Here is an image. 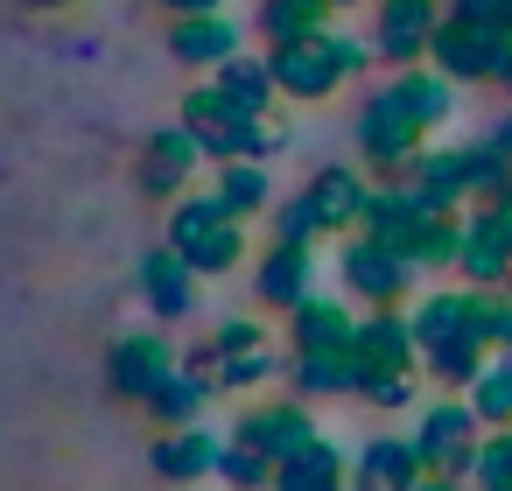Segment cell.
<instances>
[{"mask_svg":"<svg viewBox=\"0 0 512 491\" xmlns=\"http://www.w3.org/2000/svg\"><path fill=\"white\" fill-rule=\"evenodd\" d=\"M372 50L344 29H316V36H295V43H267V71H274V92L295 99V106H323L337 99L351 78H365Z\"/></svg>","mask_w":512,"mask_h":491,"instance_id":"obj_1","label":"cell"},{"mask_svg":"<svg viewBox=\"0 0 512 491\" xmlns=\"http://www.w3.org/2000/svg\"><path fill=\"white\" fill-rule=\"evenodd\" d=\"M176 120L197 134V148H204V162L218 169V162H274L281 148H288V127H274V120H246V113H232L211 85H197V92H183V106H176Z\"/></svg>","mask_w":512,"mask_h":491,"instance_id":"obj_2","label":"cell"},{"mask_svg":"<svg viewBox=\"0 0 512 491\" xmlns=\"http://www.w3.org/2000/svg\"><path fill=\"white\" fill-rule=\"evenodd\" d=\"M169 246L183 253V267H190L197 281H211V274H232V267L246 260V225H239L218 197H176V211H169Z\"/></svg>","mask_w":512,"mask_h":491,"instance_id":"obj_3","label":"cell"},{"mask_svg":"<svg viewBox=\"0 0 512 491\" xmlns=\"http://www.w3.org/2000/svg\"><path fill=\"white\" fill-rule=\"evenodd\" d=\"M358 155H365V169L379 176V183H400L407 169H414V155L428 148V127L393 99V85H379L365 106H358Z\"/></svg>","mask_w":512,"mask_h":491,"instance_id":"obj_4","label":"cell"},{"mask_svg":"<svg viewBox=\"0 0 512 491\" xmlns=\"http://www.w3.org/2000/svg\"><path fill=\"white\" fill-rule=\"evenodd\" d=\"M477 442H484V421L470 414V400H456V393H442L435 407H421V421H414V449H421V470L428 477H470V463H477Z\"/></svg>","mask_w":512,"mask_h":491,"instance_id":"obj_5","label":"cell"},{"mask_svg":"<svg viewBox=\"0 0 512 491\" xmlns=\"http://www.w3.org/2000/svg\"><path fill=\"white\" fill-rule=\"evenodd\" d=\"M337 274H344V288H351V302H372V309H400L407 295H414V260H400L393 246H379V239H365V232H351L344 239V253H337Z\"/></svg>","mask_w":512,"mask_h":491,"instance_id":"obj_6","label":"cell"},{"mask_svg":"<svg viewBox=\"0 0 512 491\" xmlns=\"http://www.w3.org/2000/svg\"><path fill=\"white\" fill-rule=\"evenodd\" d=\"M176 365H183V351H176L162 330H127V337H113V351H106V386H113L120 400H134V407H148V400L176 379Z\"/></svg>","mask_w":512,"mask_h":491,"instance_id":"obj_7","label":"cell"},{"mask_svg":"<svg viewBox=\"0 0 512 491\" xmlns=\"http://www.w3.org/2000/svg\"><path fill=\"white\" fill-rule=\"evenodd\" d=\"M505 50H512V36H498V29H484V22H463V15H442V29H435V43H428V64H435L449 85H491L498 64H505Z\"/></svg>","mask_w":512,"mask_h":491,"instance_id":"obj_8","label":"cell"},{"mask_svg":"<svg viewBox=\"0 0 512 491\" xmlns=\"http://www.w3.org/2000/svg\"><path fill=\"white\" fill-rule=\"evenodd\" d=\"M435 29H442V0H372V50L393 71L428 64Z\"/></svg>","mask_w":512,"mask_h":491,"instance_id":"obj_9","label":"cell"},{"mask_svg":"<svg viewBox=\"0 0 512 491\" xmlns=\"http://www.w3.org/2000/svg\"><path fill=\"white\" fill-rule=\"evenodd\" d=\"M197 169H204V148H197V134H190L183 120H169V127H155V134L141 141L134 183H141V197L169 204V197H183V190H190V176H197Z\"/></svg>","mask_w":512,"mask_h":491,"instance_id":"obj_10","label":"cell"},{"mask_svg":"<svg viewBox=\"0 0 512 491\" xmlns=\"http://www.w3.org/2000/svg\"><path fill=\"white\" fill-rule=\"evenodd\" d=\"M232 435H239V442H253V449H260V456H267V463L281 470V463H288L295 449H309V442H316V414H309V400H295V393H288V400L246 407Z\"/></svg>","mask_w":512,"mask_h":491,"instance_id":"obj_11","label":"cell"},{"mask_svg":"<svg viewBox=\"0 0 512 491\" xmlns=\"http://www.w3.org/2000/svg\"><path fill=\"white\" fill-rule=\"evenodd\" d=\"M302 204L316 211L323 239H351V232H365V204H372V183H365L358 169L330 162V169H316V176H309Z\"/></svg>","mask_w":512,"mask_h":491,"instance_id":"obj_12","label":"cell"},{"mask_svg":"<svg viewBox=\"0 0 512 491\" xmlns=\"http://www.w3.org/2000/svg\"><path fill=\"white\" fill-rule=\"evenodd\" d=\"M351 351H358L365 372H414V365H421V344H414L407 309H365Z\"/></svg>","mask_w":512,"mask_h":491,"instance_id":"obj_13","label":"cell"},{"mask_svg":"<svg viewBox=\"0 0 512 491\" xmlns=\"http://www.w3.org/2000/svg\"><path fill=\"white\" fill-rule=\"evenodd\" d=\"M421 449L414 435H372L351 456V491H421Z\"/></svg>","mask_w":512,"mask_h":491,"instance_id":"obj_14","label":"cell"},{"mask_svg":"<svg viewBox=\"0 0 512 491\" xmlns=\"http://www.w3.org/2000/svg\"><path fill=\"white\" fill-rule=\"evenodd\" d=\"M351 337H358V316L344 302H330V295H309L302 309H288L295 358H337V351H351Z\"/></svg>","mask_w":512,"mask_h":491,"instance_id":"obj_15","label":"cell"},{"mask_svg":"<svg viewBox=\"0 0 512 491\" xmlns=\"http://www.w3.org/2000/svg\"><path fill=\"white\" fill-rule=\"evenodd\" d=\"M218 456H225V442L197 421V428H162V442L148 449V470L162 484H197V477H218Z\"/></svg>","mask_w":512,"mask_h":491,"instance_id":"obj_16","label":"cell"},{"mask_svg":"<svg viewBox=\"0 0 512 491\" xmlns=\"http://www.w3.org/2000/svg\"><path fill=\"white\" fill-rule=\"evenodd\" d=\"M169 57L183 71H218L239 57V22L232 15H183V22H169Z\"/></svg>","mask_w":512,"mask_h":491,"instance_id":"obj_17","label":"cell"},{"mask_svg":"<svg viewBox=\"0 0 512 491\" xmlns=\"http://www.w3.org/2000/svg\"><path fill=\"white\" fill-rule=\"evenodd\" d=\"M253 295L267 309H302L316 295V246H267L260 274H253Z\"/></svg>","mask_w":512,"mask_h":491,"instance_id":"obj_18","label":"cell"},{"mask_svg":"<svg viewBox=\"0 0 512 491\" xmlns=\"http://www.w3.org/2000/svg\"><path fill=\"white\" fill-rule=\"evenodd\" d=\"M141 302L162 316V323H183L197 309V274L183 267L176 246H148L141 253Z\"/></svg>","mask_w":512,"mask_h":491,"instance_id":"obj_19","label":"cell"},{"mask_svg":"<svg viewBox=\"0 0 512 491\" xmlns=\"http://www.w3.org/2000/svg\"><path fill=\"white\" fill-rule=\"evenodd\" d=\"M211 92H218L232 113H246V120H274V99H281V92H274L267 57H246V50H239L232 64H218V71H211Z\"/></svg>","mask_w":512,"mask_h":491,"instance_id":"obj_20","label":"cell"},{"mask_svg":"<svg viewBox=\"0 0 512 491\" xmlns=\"http://www.w3.org/2000/svg\"><path fill=\"white\" fill-rule=\"evenodd\" d=\"M400 183H414L435 211H456V204L470 197V148H463V141H456V148H421Z\"/></svg>","mask_w":512,"mask_h":491,"instance_id":"obj_21","label":"cell"},{"mask_svg":"<svg viewBox=\"0 0 512 491\" xmlns=\"http://www.w3.org/2000/svg\"><path fill=\"white\" fill-rule=\"evenodd\" d=\"M470 302H477V288H435V295H421V302L407 309L421 358L442 351V344H456V337H470Z\"/></svg>","mask_w":512,"mask_h":491,"instance_id":"obj_22","label":"cell"},{"mask_svg":"<svg viewBox=\"0 0 512 491\" xmlns=\"http://www.w3.org/2000/svg\"><path fill=\"white\" fill-rule=\"evenodd\" d=\"M274 491H351V456L316 435L309 449H295V456L274 470Z\"/></svg>","mask_w":512,"mask_h":491,"instance_id":"obj_23","label":"cell"},{"mask_svg":"<svg viewBox=\"0 0 512 491\" xmlns=\"http://www.w3.org/2000/svg\"><path fill=\"white\" fill-rule=\"evenodd\" d=\"M386 85H393V99H400V106H407V113H414V120L428 127V134L456 120V85H449V78H442L435 64H414V71H393Z\"/></svg>","mask_w":512,"mask_h":491,"instance_id":"obj_24","label":"cell"},{"mask_svg":"<svg viewBox=\"0 0 512 491\" xmlns=\"http://www.w3.org/2000/svg\"><path fill=\"white\" fill-rule=\"evenodd\" d=\"M211 393H218V379H211L204 365H190V358H183V365H176V379L148 400V414H155L162 428H197V421H204V407H211Z\"/></svg>","mask_w":512,"mask_h":491,"instance_id":"obj_25","label":"cell"},{"mask_svg":"<svg viewBox=\"0 0 512 491\" xmlns=\"http://www.w3.org/2000/svg\"><path fill=\"white\" fill-rule=\"evenodd\" d=\"M456 281H463V288H512V246H505L484 218H470V232H463Z\"/></svg>","mask_w":512,"mask_h":491,"instance_id":"obj_26","label":"cell"},{"mask_svg":"<svg viewBox=\"0 0 512 491\" xmlns=\"http://www.w3.org/2000/svg\"><path fill=\"white\" fill-rule=\"evenodd\" d=\"M358 379H365L358 351H337V358H288L295 400H337V393H358Z\"/></svg>","mask_w":512,"mask_h":491,"instance_id":"obj_27","label":"cell"},{"mask_svg":"<svg viewBox=\"0 0 512 491\" xmlns=\"http://www.w3.org/2000/svg\"><path fill=\"white\" fill-rule=\"evenodd\" d=\"M211 197L246 225V218L274 211V176H267V162H218V190Z\"/></svg>","mask_w":512,"mask_h":491,"instance_id":"obj_28","label":"cell"},{"mask_svg":"<svg viewBox=\"0 0 512 491\" xmlns=\"http://www.w3.org/2000/svg\"><path fill=\"white\" fill-rule=\"evenodd\" d=\"M316 29H337V0H260V36L267 43H295V36H316Z\"/></svg>","mask_w":512,"mask_h":491,"instance_id":"obj_29","label":"cell"},{"mask_svg":"<svg viewBox=\"0 0 512 491\" xmlns=\"http://www.w3.org/2000/svg\"><path fill=\"white\" fill-rule=\"evenodd\" d=\"M463 400H470V414L484 421V435H491V428H512V351H505V358H491Z\"/></svg>","mask_w":512,"mask_h":491,"instance_id":"obj_30","label":"cell"},{"mask_svg":"<svg viewBox=\"0 0 512 491\" xmlns=\"http://www.w3.org/2000/svg\"><path fill=\"white\" fill-rule=\"evenodd\" d=\"M421 365H428V372L442 379V393H470V386H477V372L491 365V351H484L477 337H456V344H442V351H428Z\"/></svg>","mask_w":512,"mask_h":491,"instance_id":"obj_31","label":"cell"},{"mask_svg":"<svg viewBox=\"0 0 512 491\" xmlns=\"http://www.w3.org/2000/svg\"><path fill=\"white\" fill-rule=\"evenodd\" d=\"M274 372H281V351H274V344H260V351H239V358H218V365H211V379H218L225 393H260Z\"/></svg>","mask_w":512,"mask_h":491,"instance_id":"obj_32","label":"cell"},{"mask_svg":"<svg viewBox=\"0 0 512 491\" xmlns=\"http://www.w3.org/2000/svg\"><path fill=\"white\" fill-rule=\"evenodd\" d=\"M218 477L232 484V491H274V463L253 449V442H225V456H218Z\"/></svg>","mask_w":512,"mask_h":491,"instance_id":"obj_33","label":"cell"},{"mask_svg":"<svg viewBox=\"0 0 512 491\" xmlns=\"http://www.w3.org/2000/svg\"><path fill=\"white\" fill-rule=\"evenodd\" d=\"M470 484H477V491H512V428H491V435L477 442Z\"/></svg>","mask_w":512,"mask_h":491,"instance_id":"obj_34","label":"cell"},{"mask_svg":"<svg viewBox=\"0 0 512 491\" xmlns=\"http://www.w3.org/2000/svg\"><path fill=\"white\" fill-rule=\"evenodd\" d=\"M358 400L379 407V414H400V407H414V372H365Z\"/></svg>","mask_w":512,"mask_h":491,"instance_id":"obj_35","label":"cell"},{"mask_svg":"<svg viewBox=\"0 0 512 491\" xmlns=\"http://www.w3.org/2000/svg\"><path fill=\"white\" fill-rule=\"evenodd\" d=\"M316 239H323V225H316V211L302 197L274 204V246H316Z\"/></svg>","mask_w":512,"mask_h":491,"instance_id":"obj_36","label":"cell"},{"mask_svg":"<svg viewBox=\"0 0 512 491\" xmlns=\"http://www.w3.org/2000/svg\"><path fill=\"white\" fill-rule=\"evenodd\" d=\"M260 344H267V330H260L253 316H225V323L211 330V351H218V358H239V351H260Z\"/></svg>","mask_w":512,"mask_h":491,"instance_id":"obj_37","label":"cell"},{"mask_svg":"<svg viewBox=\"0 0 512 491\" xmlns=\"http://www.w3.org/2000/svg\"><path fill=\"white\" fill-rule=\"evenodd\" d=\"M449 15H463V22H484V29L512 36V0H449Z\"/></svg>","mask_w":512,"mask_h":491,"instance_id":"obj_38","label":"cell"},{"mask_svg":"<svg viewBox=\"0 0 512 491\" xmlns=\"http://www.w3.org/2000/svg\"><path fill=\"white\" fill-rule=\"evenodd\" d=\"M155 8L169 22H183V15H225V0H155Z\"/></svg>","mask_w":512,"mask_h":491,"instance_id":"obj_39","label":"cell"},{"mask_svg":"<svg viewBox=\"0 0 512 491\" xmlns=\"http://www.w3.org/2000/svg\"><path fill=\"white\" fill-rule=\"evenodd\" d=\"M477 218H484V225H491V232L512 246V197H505V204H477Z\"/></svg>","mask_w":512,"mask_h":491,"instance_id":"obj_40","label":"cell"},{"mask_svg":"<svg viewBox=\"0 0 512 491\" xmlns=\"http://www.w3.org/2000/svg\"><path fill=\"white\" fill-rule=\"evenodd\" d=\"M491 148H498V155H505V162H512V113H505V120H498V127H491Z\"/></svg>","mask_w":512,"mask_h":491,"instance_id":"obj_41","label":"cell"},{"mask_svg":"<svg viewBox=\"0 0 512 491\" xmlns=\"http://www.w3.org/2000/svg\"><path fill=\"white\" fill-rule=\"evenodd\" d=\"M22 8H36V15H64V8H78V0H22Z\"/></svg>","mask_w":512,"mask_h":491,"instance_id":"obj_42","label":"cell"},{"mask_svg":"<svg viewBox=\"0 0 512 491\" xmlns=\"http://www.w3.org/2000/svg\"><path fill=\"white\" fill-rule=\"evenodd\" d=\"M421 491H463L456 477H421Z\"/></svg>","mask_w":512,"mask_h":491,"instance_id":"obj_43","label":"cell"},{"mask_svg":"<svg viewBox=\"0 0 512 491\" xmlns=\"http://www.w3.org/2000/svg\"><path fill=\"white\" fill-rule=\"evenodd\" d=\"M491 85H505V92H512V50H505V64H498V78H491Z\"/></svg>","mask_w":512,"mask_h":491,"instance_id":"obj_44","label":"cell"},{"mask_svg":"<svg viewBox=\"0 0 512 491\" xmlns=\"http://www.w3.org/2000/svg\"><path fill=\"white\" fill-rule=\"evenodd\" d=\"M337 8H358V0H337Z\"/></svg>","mask_w":512,"mask_h":491,"instance_id":"obj_45","label":"cell"}]
</instances>
